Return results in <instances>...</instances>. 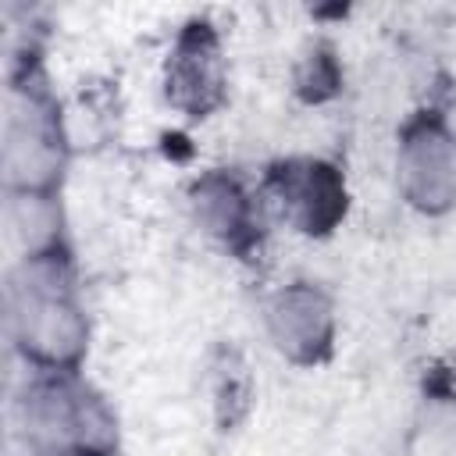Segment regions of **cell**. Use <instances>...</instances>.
Listing matches in <instances>:
<instances>
[{
  "instance_id": "3",
  "label": "cell",
  "mask_w": 456,
  "mask_h": 456,
  "mask_svg": "<svg viewBox=\"0 0 456 456\" xmlns=\"http://www.w3.org/2000/svg\"><path fill=\"white\" fill-rule=\"evenodd\" d=\"M271 335L281 353L299 363H314L331 346V306L310 285H292L271 303Z\"/></svg>"
},
{
  "instance_id": "6",
  "label": "cell",
  "mask_w": 456,
  "mask_h": 456,
  "mask_svg": "<svg viewBox=\"0 0 456 456\" xmlns=\"http://www.w3.org/2000/svg\"><path fill=\"white\" fill-rule=\"evenodd\" d=\"M196 207H200V217L210 224V232L224 239H239L249 228V203L235 182L207 178L196 189Z\"/></svg>"
},
{
  "instance_id": "5",
  "label": "cell",
  "mask_w": 456,
  "mask_h": 456,
  "mask_svg": "<svg viewBox=\"0 0 456 456\" xmlns=\"http://www.w3.org/2000/svg\"><path fill=\"white\" fill-rule=\"evenodd\" d=\"M281 203L303 232H328L346 210V189L328 164L306 160L281 175Z\"/></svg>"
},
{
  "instance_id": "4",
  "label": "cell",
  "mask_w": 456,
  "mask_h": 456,
  "mask_svg": "<svg viewBox=\"0 0 456 456\" xmlns=\"http://www.w3.org/2000/svg\"><path fill=\"white\" fill-rule=\"evenodd\" d=\"M18 324H21V346L46 363H71L82 349L78 310L57 292H28Z\"/></svg>"
},
{
  "instance_id": "2",
  "label": "cell",
  "mask_w": 456,
  "mask_h": 456,
  "mask_svg": "<svg viewBox=\"0 0 456 456\" xmlns=\"http://www.w3.org/2000/svg\"><path fill=\"white\" fill-rule=\"evenodd\" d=\"M167 96L192 118L221 100V50L210 25H189L178 36L167 61Z\"/></svg>"
},
{
  "instance_id": "1",
  "label": "cell",
  "mask_w": 456,
  "mask_h": 456,
  "mask_svg": "<svg viewBox=\"0 0 456 456\" xmlns=\"http://www.w3.org/2000/svg\"><path fill=\"white\" fill-rule=\"evenodd\" d=\"M403 189L424 210H442L456 196V146L438 121H420L403 142Z\"/></svg>"
}]
</instances>
